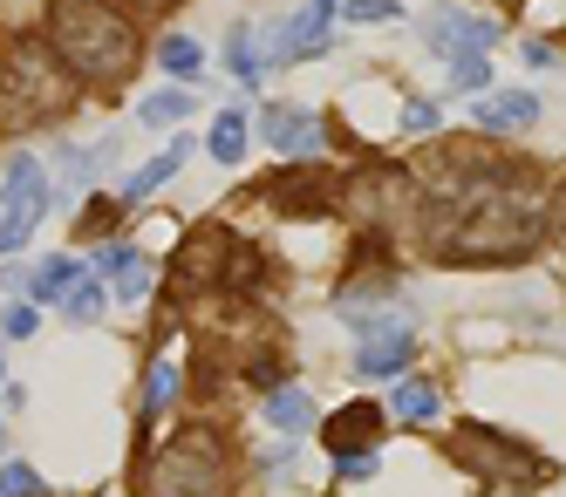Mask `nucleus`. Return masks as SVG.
Returning a JSON list of instances; mask_svg holds the SVG:
<instances>
[{"label": "nucleus", "instance_id": "obj_15", "mask_svg": "<svg viewBox=\"0 0 566 497\" xmlns=\"http://www.w3.org/2000/svg\"><path fill=\"white\" fill-rule=\"evenodd\" d=\"M185 157H191V144H185V137H178L171 150H157V157L144 163V171H130V178H124V198H116V204H124V212H130V204H144L157 184H171V178L185 171Z\"/></svg>", "mask_w": 566, "mask_h": 497}, {"label": "nucleus", "instance_id": "obj_25", "mask_svg": "<svg viewBox=\"0 0 566 497\" xmlns=\"http://www.w3.org/2000/svg\"><path fill=\"white\" fill-rule=\"evenodd\" d=\"M137 260H144L137 245H124V239H116V245H103V253H96V279H103V286H116V279H124Z\"/></svg>", "mask_w": 566, "mask_h": 497}, {"label": "nucleus", "instance_id": "obj_20", "mask_svg": "<svg viewBox=\"0 0 566 497\" xmlns=\"http://www.w3.org/2000/svg\"><path fill=\"white\" fill-rule=\"evenodd\" d=\"M389 416H396V423H430V416H437V389H430V382H396Z\"/></svg>", "mask_w": 566, "mask_h": 497}, {"label": "nucleus", "instance_id": "obj_5", "mask_svg": "<svg viewBox=\"0 0 566 497\" xmlns=\"http://www.w3.org/2000/svg\"><path fill=\"white\" fill-rule=\"evenodd\" d=\"M451 457H458L471 477H484V484H518V490H533V484L553 477L539 450H525L518 436H499L492 423H464V430L451 436Z\"/></svg>", "mask_w": 566, "mask_h": 497}, {"label": "nucleus", "instance_id": "obj_14", "mask_svg": "<svg viewBox=\"0 0 566 497\" xmlns=\"http://www.w3.org/2000/svg\"><path fill=\"white\" fill-rule=\"evenodd\" d=\"M266 423H273V436H307L314 423H321V409H314V395L307 389H294V382H280L273 395H266Z\"/></svg>", "mask_w": 566, "mask_h": 497}, {"label": "nucleus", "instance_id": "obj_1", "mask_svg": "<svg viewBox=\"0 0 566 497\" xmlns=\"http://www.w3.org/2000/svg\"><path fill=\"white\" fill-rule=\"evenodd\" d=\"M423 239L443 266H512L525 253H539L546 204L505 184L499 163H464V171H451V198H437Z\"/></svg>", "mask_w": 566, "mask_h": 497}, {"label": "nucleus", "instance_id": "obj_34", "mask_svg": "<svg viewBox=\"0 0 566 497\" xmlns=\"http://www.w3.org/2000/svg\"><path fill=\"white\" fill-rule=\"evenodd\" d=\"M0 457H8V430H0Z\"/></svg>", "mask_w": 566, "mask_h": 497}, {"label": "nucleus", "instance_id": "obj_29", "mask_svg": "<svg viewBox=\"0 0 566 497\" xmlns=\"http://www.w3.org/2000/svg\"><path fill=\"white\" fill-rule=\"evenodd\" d=\"M342 14H348V21H396L402 0H342Z\"/></svg>", "mask_w": 566, "mask_h": 497}, {"label": "nucleus", "instance_id": "obj_2", "mask_svg": "<svg viewBox=\"0 0 566 497\" xmlns=\"http://www.w3.org/2000/svg\"><path fill=\"white\" fill-rule=\"evenodd\" d=\"M42 41L75 75V89H124L137 75V62H144L137 21L124 8H109V0H49Z\"/></svg>", "mask_w": 566, "mask_h": 497}, {"label": "nucleus", "instance_id": "obj_30", "mask_svg": "<svg viewBox=\"0 0 566 497\" xmlns=\"http://www.w3.org/2000/svg\"><path fill=\"white\" fill-rule=\"evenodd\" d=\"M335 470H342L348 484H361V477H376V450H348V457H335Z\"/></svg>", "mask_w": 566, "mask_h": 497}, {"label": "nucleus", "instance_id": "obj_16", "mask_svg": "<svg viewBox=\"0 0 566 497\" xmlns=\"http://www.w3.org/2000/svg\"><path fill=\"white\" fill-rule=\"evenodd\" d=\"M247 144H253V123H247V109H219V116H212V137H206V150H212L219 163H239V157H247Z\"/></svg>", "mask_w": 566, "mask_h": 497}, {"label": "nucleus", "instance_id": "obj_22", "mask_svg": "<svg viewBox=\"0 0 566 497\" xmlns=\"http://www.w3.org/2000/svg\"><path fill=\"white\" fill-rule=\"evenodd\" d=\"M157 62H165V75H178V82H191L198 68H206V55H198L191 34H165V41H157Z\"/></svg>", "mask_w": 566, "mask_h": 497}, {"label": "nucleus", "instance_id": "obj_27", "mask_svg": "<svg viewBox=\"0 0 566 497\" xmlns=\"http://www.w3.org/2000/svg\"><path fill=\"white\" fill-rule=\"evenodd\" d=\"M484 82H492V68H484V55H458V62H451V89H458V96H478Z\"/></svg>", "mask_w": 566, "mask_h": 497}, {"label": "nucleus", "instance_id": "obj_19", "mask_svg": "<svg viewBox=\"0 0 566 497\" xmlns=\"http://www.w3.org/2000/svg\"><path fill=\"white\" fill-rule=\"evenodd\" d=\"M103 307H109V286H103L96 273H90L83 286H69V294H62V314H69L75 327H96V320H103Z\"/></svg>", "mask_w": 566, "mask_h": 497}, {"label": "nucleus", "instance_id": "obj_9", "mask_svg": "<svg viewBox=\"0 0 566 497\" xmlns=\"http://www.w3.org/2000/svg\"><path fill=\"white\" fill-rule=\"evenodd\" d=\"M499 41V21H484V14H464V8H437L423 21V49L437 62H458V55H484Z\"/></svg>", "mask_w": 566, "mask_h": 497}, {"label": "nucleus", "instance_id": "obj_7", "mask_svg": "<svg viewBox=\"0 0 566 497\" xmlns=\"http://www.w3.org/2000/svg\"><path fill=\"white\" fill-rule=\"evenodd\" d=\"M342 320L355 327V376L382 382V376H396V368H410V355H417L410 320L376 314V307H355V314H342Z\"/></svg>", "mask_w": 566, "mask_h": 497}, {"label": "nucleus", "instance_id": "obj_6", "mask_svg": "<svg viewBox=\"0 0 566 497\" xmlns=\"http://www.w3.org/2000/svg\"><path fill=\"white\" fill-rule=\"evenodd\" d=\"M42 219H49V178H42V163L21 150L8 163V178H0V260H14Z\"/></svg>", "mask_w": 566, "mask_h": 497}, {"label": "nucleus", "instance_id": "obj_11", "mask_svg": "<svg viewBox=\"0 0 566 497\" xmlns=\"http://www.w3.org/2000/svg\"><path fill=\"white\" fill-rule=\"evenodd\" d=\"M260 130H266V150H280L287 163H307V157L321 150V123H314V109H301V103H273V109L260 116Z\"/></svg>", "mask_w": 566, "mask_h": 497}, {"label": "nucleus", "instance_id": "obj_31", "mask_svg": "<svg viewBox=\"0 0 566 497\" xmlns=\"http://www.w3.org/2000/svg\"><path fill=\"white\" fill-rule=\"evenodd\" d=\"M402 130H417V137H423V130H437V103H423V96H417L410 109H402Z\"/></svg>", "mask_w": 566, "mask_h": 497}, {"label": "nucleus", "instance_id": "obj_17", "mask_svg": "<svg viewBox=\"0 0 566 497\" xmlns=\"http://www.w3.org/2000/svg\"><path fill=\"white\" fill-rule=\"evenodd\" d=\"M191 109H198V103H191V89L178 82V89H157V96H144L137 123H150V130H178V123H185Z\"/></svg>", "mask_w": 566, "mask_h": 497}, {"label": "nucleus", "instance_id": "obj_4", "mask_svg": "<svg viewBox=\"0 0 566 497\" xmlns=\"http://www.w3.org/2000/svg\"><path fill=\"white\" fill-rule=\"evenodd\" d=\"M144 497H232V450L212 423L178 430L150 464Z\"/></svg>", "mask_w": 566, "mask_h": 497}, {"label": "nucleus", "instance_id": "obj_26", "mask_svg": "<svg viewBox=\"0 0 566 497\" xmlns=\"http://www.w3.org/2000/svg\"><path fill=\"white\" fill-rule=\"evenodd\" d=\"M34 327H42V314H34V300H8V307H0V335H8V341H28Z\"/></svg>", "mask_w": 566, "mask_h": 497}, {"label": "nucleus", "instance_id": "obj_10", "mask_svg": "<svg viewBox=\"0 0 566 497\" xmlns=\"http://www.w3.org/2000/svg\"><path fill=\"white\" fill-rule=\"evenodd\" d=\"M335 8L342 0H307L301 14H287L273 28V41H266V62H307V55H321L328 49V28H335Z\"/></svg>", "mask_w": 566, "mask_h": 497}, {"label": "nucleus", "instance_id": "obj_32", "mask_svg": "<svg viewBox=\"0 0 566 497\" xmlns=\"http://www.w3.org/2000/svg\"><path fill=\"white\" fill-rule=\"evenodd\" d=\"M109 8H124V14L137 21V14H165V8H171V0H109Z\"/></svg>", "mask_w": 566, "mask_h": 497}, {"label": "nucleus", "instance_id": "obj_33", "mask_svg": "<svg viewBox=\"0 0 566 497\" xmlns=\"http://www.w3.org/2000/svg\"><path fill=\"white\" fill-rule=\"evenodd\" d=\"M525 62H533V68H553V62H559V55H553V49H546V41H525Z\"/></svg>", "mask_w": 566, "mask_h": 497}, {"label": "nucleus", "instance_id": "obj_35", "mask_svg": "<svg viewBox=\"0 0 566 497\" xmlns=\"http://www.w3.org/2000/svg\"><path fill=\"white\" fill-rule=\"evenodd\" d=\"M0 389H8V382H0Z\"/></svg>", "mask_w": 566, "mask_h": 497}, {"label": "nucleus", "instance_id": "obj_18", "mask_svg": "<svg viewBox=\"0 0 566 497\" xmlns=\"http://www.w3.org/2000/svg\"><path fill=\"white\" fill-rule=\"evenodd\" d=\"M83 279H90V266L62 253V260H49L42 273H34V294H28V300H62V294H69V286H83Z\"/></svg>", "mask_w": 566, "mask_h": 497}, {"label": "nucleus", "instance_id": "obj_3", "mask_svg": "<svg viewBox=\"0 0 566 497\" xmlns=\"http://www.w3.org/2000/svg\"><path fill=\"white\" fill-rule=\"evenodd\" d=\"M0 109H8L21 130L75 109V75L55 62V49L42 34H14L8 41V55H0Z\"/></svg>", "mask_w": 566, "mask_h": 497}, {"label": "nucleus", "instance_id": "obj_8", "mask_svg": "<svg viewBox=\"0 0 566 497\" xmlns=\"http://www.w3.org/2000/svg\"><path fill=\"white\" fill-rule=\"evenodd\" d=\"M273 212H328V204H342V178L328 171L321 157H307V163H280V171L266 178V191H260Z\"/></svg>", "mask_w": 566, "mask_h": 497}, {"label": "nucleus", "instance_id": "obj_13", "mask_svg": "<svg viewBox=\"0 0 566 497\" xmlns=\"http://www.w3.org/2000/svg\"><path fill=\"white\" fill-rule=\"evenodd\" d=\"M382 416H389V409H376V402H348V409H342V416H335L328 430H321V436H328L335 457H348V450H369V443H376Z\"/></svg>", "mask_w": 566, "mask_h": 497}, {"label": "nucleus", "instance_id": "obj_21", "mask_svg": "<svg viewBox=\"0 0 566 497\" xmlns=\"http://www.w3.org/2000/svg\"><path fill=\"white\" fill-rule=\"evenodd\" d=\"M226 68H232L239 82H247V89H253L260 68H266V55L253 49V28H247V21H239V28H232V41H226Z\"/></svg>", "mask_w": 566, "mask_h": 497}, {"label": "nucleus", "instance_id": "obj_28", "mask_svg": "<svg viewBox=\"0 0 566 497\" xmlns=\"http://www.w3.org/2000/svg\"><path fill=\"white\" fill-rule=\"evenodd\" d=\"M144 294H150V266H144V260H137V266H130L124 279H116V286H109V300H124V307H137Z\"/></svg>", "mask_w": 566, "mask_h": 497}, {"label": "nucleus", "instance_id": "obj_23", "mask_svg": "<svg viewBox=\"0 0 566 497\" xmlns=\"http://www.w3.org/2000/svg\"><path fill=\"white\" fill-rule=\"evenodd\" d=\"M178 389H185V368L178 361H157L150 368V389H144V416H165V409L178 402Z\"/></svg>", "mask_w": 566, "mask_h": 497}, {"label": "nucleus", "instance_id": "obj_12", "mask_svg": "<svg viewBox=\"0 0 566 497\" xmlns=\"http://www.w3.org/2000/svg\"><path fill=\"white\" fill-rule=\"evenodd\" d=\"M471 116H478V130H533L539 123V96H525V89H505V96H478L471 103Z\"/></svg>", "mask_w": 566, "mask_h": 497}, {"label": "nucleus", "instance_id": "obj_24", "mask_svg": "<svg viewBox=\"0 0 566 497\" xmlns=\"http://www.w3.org/2000/svg\"><path fill=\"white\" fill-rule=\"evenodd\" d=\"M0 497H49L42 470L21 464V457H0Z\"/></svg>", "mask_w": 566, "mask_h": 497}]
</instances>
